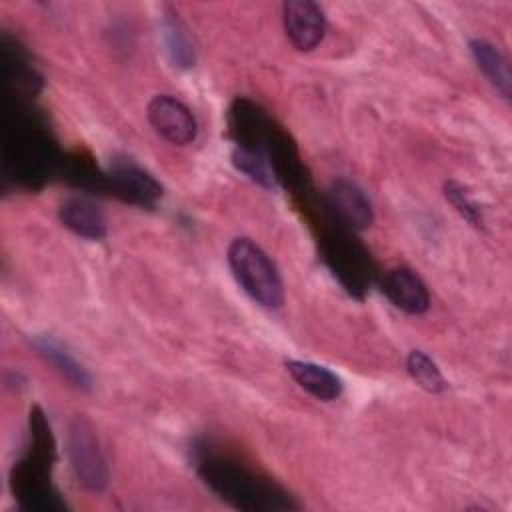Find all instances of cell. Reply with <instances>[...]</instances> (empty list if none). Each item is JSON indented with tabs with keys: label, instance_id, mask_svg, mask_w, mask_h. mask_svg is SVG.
<instances>
[{
	"label": "cell",
	"instance_id": "6da1fadb",
	"mask_svg": "<svg viewBox=\"0 0 512 512\" xmlns=\"http://www.w3.org/2000/svg\"><path fill=\"white\" fill-rule=\"evenodd\" d=\"M228 264L242 290L264 308H280L284 284L268 254L250 238H236L228 246Z\"/></svg>",
	"mask_w": 512,
	"mask_h": 512
},
{
	"label": "cell",
	"instance_id": "7a4b0ae2",
	"mask_svg": "<svg viewBox=\"0 0 512 512\" xmlns=\"http://www.w3.org/2000/svg\"><path fill=\"white\" fill-rule=\"evenodd\" d=\"M202 474L206 482L236 508L244 510H284L294 508L290 498L278 488L258 480L244 468L222 460H210L204 464Z\"/></svg>",
	"mask_w": 512,
	"mask_h": 512
},
{
	"label": "cell",
	"instance_id": "3957f363",
	"mask_svg": "<svg viewBox=\"0 0 512 512\" xmlns=\"http://www.w3.org/2000/svg\"><path fill=\"white\" fill-rule=\"evenodd\" d=\"M68 454L72 470L84 488L98 492L108 484L106 462L98 446V438L94 436V428L86 418L78 416L70 424Z\"/></svg>",
	"mask_w": 512,
	"mask_h": 512
},
{
	"label": "cell",
	"instance_id": "277c9868",
	"mask_svg": "<svg viewBox=\"0 0 512 512\" xmlns=\"http://www.w3.org/2000/svg\"><path fill=\"white\" fill-rule=\"evenodd\" d=\"M148 122L156 134L176 146L194 142L198 134V124L190 108L168 94H158L148 102Z\"/></svg>",
	"mask_w": 512,
	"mask_h": 512
},
{
	"label": "cell",
	"instance_id": "5b68a950",
	"mask_svg": "<svg viewBox=\"0 0 512 512\" xmlns=\"http://www.w3.org/2000/svg\"><path fill=\"white\" fill-rule=\"evenodd\" d=\"M282 18L290 44L300 52L314 50L326 34L324 10L312 0L284 2Z\"/></svg>",
	"mask_w": 512,
	"mask_h": 512
},
{
	"label": "cell",
	"instance_id": "8992f818",
	"mask_svg": "<svg viewBox=\"0 0 512 512\" xmlns=\"http://www.w3.org/2000/svg\"><path fill=\"white\" fill-rule=\"evenodd\" d=\"M382 290L388 300L406 314H422L430 306V296L420 276L408 268H394L384 276Z\"/></svg>",
	"mask_w": 512,
	"mask_h": 512
},
{
	"label": "cell",
	"instance_id": "52a82bcc",
	"mask_svg": "<svg viewBox=\"0 0 512 512\" xmlns=\"http://www.w3.org/2000/svg\"><path fill=\"white\" fill-rule=\"evenodd\" d=\"M328 200H330V208L336 212V216L350 228L362 230V228H368L374 220L370 200L354 182L336 180L330 186Z\"/></svg>",
	"mask_w": 512,
	"mask_h": 512
},
{
	"label": "cell",
	"instance_id": "ba28073f",
	"mask_svg": "<svg viewBox=\"0 0 512 512\" xmlns=\"http://www.w3.org/2000/svg\"><path fill=\"white\" fill-rule=\"evenodd\" d=\"M108 186L116 196L132 204H154L162 196V186L136 166H118L108 176Z\"/></svg>",
	"mask_w": 512,
	"mask_h": 512
},
{
	"label": "cell",
	"instance_id": "9c48e42d",
	"mask_svg": "<svg viewBox=\"0 0 512 512\" xmlns=\"http://www.w3.org/2000/svg\"><path fill=\"white\" fill-rule=\"evenodd\" d=\"M58 216L68 230L82 238L100 240L106 236V218L102 210L88 198H68L66 202H62Z\"/></svg>",
	"mask_w": 512,
	"mask_h": 512
},
{
	"label": "cell",
	"instance_id": "30bf717a",
	"mask_svg": "<svg viewBox=\"0 0 512 512\" xmlns=\"http://www.w3.org/2000/svg\"><path fill=\"white\" fill-rule=\"evenodd\" d=\"M286 370L300 388H304L308 394H312L318 400L332 402L342 394V380L320 364L304 362V360H288Z\"/></svg>",
	"mask_w": 512,
	"mask_h": 512
},
{
	"label": "cell",
	"instance_id": "8fae6325",
	"mask_svg": "<svg viewBox=\"0 0 512 512\" xmlns=\"http://www.w3.org/2000/svg\"><path fill=\"white\" fill-rule=\"evenodd\" d=\"M470 52L482 74L488 78V82L504 96L510 98L512 92V72L508 58L490 42L486 40H472Z\"/></svg>",
	"mask_w": 512,
	"mask_h": 512
},
{
	"label": "cell",
	"instance_id": "7c38bea8",
	"mask_svg": "<svg viewBox=\"0 0 512 512\" xmlns=\"http://www.w3.org/2000/svg\"><path fill=\"white\" fill-rule=\"evenodd\" d=\"M36 348L40 350V354L50 360L60 374H64L74 386L78 388H90V376L88 372L54 340L50 338H38L36 342Z\"/></svg>",
	"mask_w": 512,
	"mask_h": 512
},
{
	"label": "cell",
	"instance_id": "4fadbf2b",
	"mask_svg": "<svg viewBox=\"0 0 512 512\" xmlns=\"http://www.w3.org/2000/svg\"><path fill=\"white\" fill-rule=\"evenodd\" d=\"M406 370L412 376V380L428 390V392H442L446 388V380L440 372V368L436 366V362L424 354L422 350H412L406 358Z\"/></svg>",
	"mask_w": 512,
	"mask_h": 512
},
{
	"label": "cell",
	"instance_id": "5bb4252c",
	"mask_svg": "<svg viewBox=\"0 0 512 512\" xmlns=\"http://www.w3.org/2000/svg\"><path fill=\"white\" fill-rule=\"evenodd\" d=\"M164 32H166V46L170 52V58L176 66H192L194 64V50L192 44L186 36V30L182 28V24L178 22V18H168L164 24Z\"/></svg>",
	"mask_w": 512,
	"mask_h": 512
},
{
	"label": "cell",
	"instance_id": "9a60e30c",
	"mask_svg": "<svg viewBox=\"0 0 512 512\" xmlns=\"http://www.w3.org/2000/svg\"><path fill=\"white\" fill-rule=\"evenodd\" d=\"M232 160H234L236 168L242 170L252 180H256L260 184H266V186H270L274 182L266 158L260 152H256L254 148H244V146L240 148L238 146L232 154Z\"/></svg>",
	"mask_w": 512,
	"mask_h": 512
},
{
	"label": "cell",
	"instance_id": "2e32d148",
	"mask_svg": "<svg viewBox=\"0 0 512 512\" xmlns=\"http://www.w3.org/2000/svg\"><path fill=\"white\" fill-rule=\"evenodd\" d=\"M444 194L446 198L452 202V206L472 224V226H482V212L478 208V204L472 200V196L468 194V190L458 184V182H446L444 186Z\"/></svg>",
	"mask_w": 512,
	"mask_h": 512
}]
</instances>
